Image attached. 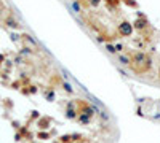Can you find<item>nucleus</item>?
I'll use <instances>...</instances> for the list:
<instances>
[{
	"label": "nucleus",
	"instance_id": "obj_1",
	"mask_svg": "<svg viewBox=\"0 0 160 143\" xmlns=\"http://www.w3.org/2000/svg\"><path fill=\"white\" fill-rule=\"evenodd\" d=\"M119 30H120L122 35H128V34L131 32V26H130V24H122Z\"/></svg>",
	"mask_w": 160,
	"mask_h": 143
},
{
	"label": "nucleus",
	"instance_id": "obj_2",
	"mask_svg": "<svg viewBox=\"0 0 160 143\" xmlns=\"http://www.w3.org/2000/svg\"><path fill=\"white\" fill-rule=\"evenodd\" d=\"M120 62H122V64H128V57H125V56H120Z\"/></svg>",
	"mask_w": 160,
	"mask_h": 143
}]
</instances>
